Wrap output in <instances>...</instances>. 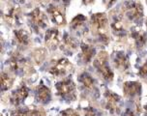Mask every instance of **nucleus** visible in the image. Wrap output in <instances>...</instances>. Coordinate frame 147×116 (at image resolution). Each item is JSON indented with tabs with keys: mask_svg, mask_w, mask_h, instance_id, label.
Returning <instances> with one entry per match:
<instances>
[{
	"mask_svg": "<svg viewBox=\"0 0 147 116\" xmlns=\"http://www.w3.org/2000/svg\"><path fill=\"white\" fill-rule=\"evenodd\" d=\"M37 2H40V3H46L47 1H49V0H36Z\"/></svg>",
	"mask_w": 147,
	"mask_h": 116,
	"instance_id": "nucleus-32",
	"label": "nucleus"
},
{
	"mask_svg": "<svg viewBox=\"0 0 147 116\" xmlns=\"http://www.w3.org/2000/svg\"><path fill=\"white\" fill-rule=\"evenodd\" d=\"M64 42H65V45L67 46V47H69L71 49H75L77 47V45H76V42L74 41V39L70 38L68 35H65V39H64Z\"/></svg>",
	"mask_w": 147,
	"mask_h": 116,
	"instance_id": "nucleus-24",
	"label": "nucleus"
},
{
	"mask_svg": "<svg viewBox=\"0 0 147 116\" xmlns=\"http://www.w3.org/2000/svg\"><path fill=\"white\" fill-rule=\"evenodd\" d=\"M81 49V57L85 63H88L93 58L94 53H95V49L88 44L81 43L80 45Z\"/></svg>",
	"mask_w": 147,
	"mask_h": 116,
	"instance_id": "nucleus-16",
	"label": "nucleus"
},
{
	"mask_svg": "<svg viewBox=\"0 0 147 116\" xmlns=\"http://www.w3.org/2000/svg\"><path fill=\"white\" fill-rule=\"evenodd\" d=\"M95 115H96L95 110H93L91 107L85 109V116H95Z\"/></svg>",
	"mask_w": 147,
	"mask_h": 116,
	"instance_id": "nucleus-27",
	"label": "nucleus"
},
{
	"mask_svg": "<svg viewBox=\"0 0 147 116\" xmlns=\"http://www.w3.org/2000/svg\"><path fill=\"white\" fill-rule=\"evenodd\" d=\"M72 69L73 65L71 64L69 60L66 59V58H62V59L58 60L56 64L51 68V73L53 76H62L66 75L67 73H69L70 71H72Z\"/></svg>",
	"mask_w": 147,
	"mask_h": 116,
	"instance_id": "nucleus-7",
	"label": "nucleus"
},
{
	"mask_svg": "<svg viewBox=\"0 0 147 116\" xmlns=\"http://www.w3.org/2000/svg\"><path fill=\"white\" fill-rule=\"evenodd\" d=\"M37 99L41 103H49L51 101V91L47 86H45L43 83H41L37 88Z\"/></svg>",
	"mask_w": 147,
	"mask_h": 116,
	"instance_id": "nucleus-15",
	"label": "nucleus"
},
{
	"mask_svg": "<svg viewBox=\"0 0 147 116\" xmlns=\"http://www.w3.org/2000/svg\"><path fill=\"white\" fill-rule=\"evenodd\" d=\"M115 2H116V0H104V3L107 8L111 7L112 5L115 3Z\"/></svg>",
	"mask_w": 147,
	"mask_h": 116,
	"instance_id": "nucleus-28",
	"label": "nucleus"
},
{
	"mask_svg": "<svg viewBox=\"0 0 147 116\" xmlns=\"http://www.w3.org/2000/svg\"><path fill=\"white\" fill-rule=\"evenodd\" d=\"M82 1H83V3H84L85 5H89V4L93 3L94 0H82Z\"/></svg>",
	"mask_w": 147,
	"mask_h": 116,
	"instance_id": "nucleus-29",
	"label": "nucleus"
},
{
	"mask_svg": "<svg viewBox=\"0 0 147 116\" xmlns=\"http://www.w3.org/2000/svg\"><path fill=\"white\" fill-rule=\"evenodd\" d=\"M86 22V18L82 15H78L77 17L73 20L72 23H71V28L73 29H78L80 27L81 25H83V23Z\"/></svg>",
	"mask_w": 147,
	"mask_h": 116,
	"instance_id": "nucleus-23",
	"label": "nucleus"
},
{
	"mask_svg": "<svg viewBox=\"0 0 147 116\" xmlns=\"http://www.w3.org/2000/svg\"><path fill=\"white\" fill-rule=\"evenodd\" d=\"M15 37L18 43L22 46H28L30 44V38L28 33L23 29H20V30L15 31Z\"/></svg>",
	"mask_w": 147,
	"mask_h": 116,
	"instance_id": "nucleus-18",
	"label": "nucleus"
},
{
	"mask_svg": "<svg viewBox=\"0 0 147 116\" xmlns=\"http://www.w3.org/2000/svg\"><path fill=\"white\" fill-rule=\"evenodd\" d=\"M49 13L51 16L52 20H53L57 25H65L66 24V18H65L64 15L62 14L61 11H60L57 7L51 5L49 8Z\"/></svg>",
	"mask_w": 147,
	"mask_h": 116,
	"instance_id": "nucleus-12",
	"label": "nucleus"
},
{
	"mask_svg": "<svg viewBox=\"0 0 147 116\" xmlns=\"http://www.w3.org/2000/svg\"><path fill=\"white\" fill-rule=\"evenodd\" d=\"M58 1H62L64 4H68L70 2V0H58Z\"/></svg>",
	"mask_w": 147,
	"mask_h": 116,
	"instance_id": "nucleus-31",
	"label": "nucleus"
},
{
	"mask_svg": "<svg viewBox=\"0 0 147 116\" xmlns=\"http://www.w3.org/2000/svg\"><path fill=\"white\" fill-rule=\"evenodd\" d=\"M141 90L140 84L136 81H129L124 84V93L127 97L134 98L136 96H138Z\"/></svg>",
	"mask_w": 147,
	"mask_h": 116,
	"instance_id": "nucleus-11",
	"label": "nucleus"
},
{
	"mask_svg": "<svg viewBox=\"0 0 147 116\" xmlns=\"http://www.w3.org/2000/svg\"><path fill=\"white\" fill-rule=\"evenodd\" d=\"M10 67L15 72L22 71L23 73H27L28 71L31 70V67L28 65V63L20 55H14V56L11 57V59H10Z\"/></svg>",
	"mask_w": 147,
	"mask_h": 116,
	"instance_id": "nucleus-8",
	"label": "nucleus"
},
{
	"mask_svg": "<svg viewBox=\"0 0 147 116\" xmlns=\"http://www.w3.org/2000/svg\"><path fill=\"white\" fill-rule=\"evenodd\" d=\"M56 89L62 98L67 100L76 99V85L71 80L60 81L56 84Z\"/></svg>",
	"mask_w": 147,
	"mask_h": 116,
	"instance_id": "nucleus-3",
	"label": "nucleus"
},
{
	"mask_svg": "<svg viewBox=\"0 0 147 116\" xmlns=\"http://www.w3.org/2000/svg\"><path fill=\"white\" fill-rule=\"evenodd\" d=\"M44 111L41 110H18L13 112L12 116H45Z\"/></svg>",
	"mask_w": 147,
	"mask_h": 116,
	"instance_id": "nucleus-21",
	"label": "nucleus"
},
{
	"mask_svg": "<svg viewBox=\"0 0 147 116\" xmlns=\"http://www.w3.org/2000/svg\"><path fill=\"white\" fill-rule=\"evenodd\" d=\"M94 65H95L96 69L98 72L103 76L105 80L111 81L113 78V73L109 69V65H107V52L101 51L96 57L95 61H94Z\"/></svg>",
	"mask_w": 147,
	"mask_h": 116,
	"instance_id": "nucleus-2",
	"label": "nucleus"
},
{
	"mask_svg": "<svg viewBox=\"0 0 147 116\" xmlns=\"http://www.w3.org/2000/svg\"><path fill=\"white\" fill-rule=\"evenodd\" d=\"M30 20L31 23L33 24V27L36 29L37 31H41L44 28L47 27L48 24V18L46 17V15L41 11L40 9L36 8L35 10H33L30 14Z\"/></svg>",
	"mask_w": 147,
	"mask_h": 116,
	"instance_id": "nucleus-6",
	"label": "nucleus"
},
{
	"mask_svg": "<svg viewBox=\"0 0 147 116\" xmlns=\"http://www.w3.org/2000/svg\"><path fill=\"white\" fill-rule=\"evenodd\" d=\"M28 88L26 86H22L20 88H18V90H16L14 93L12 94L11 97V101L13 104L15 105H18L20 103H22L23 100H24L26 97L28 96Z\"/></svg>",
	"mask_w": 147,
	"mask_h": 116,
	"instance_id": "nucleus-14",
	"label": "nucleus"
},
{
	"mask_svg": "<svg viewBox=\"0 0 147 116\" xmlns=\"http://www.w3.org/2000/svg\"><path fill=\"white\" fill-rule=\"evenodd\" d=\"M91 24L93 30L99 38L105 43L109 42V23L107 16L105 14H95L91 18Z\"/></svg>",
	"mask_w": 147,
	"mask_h": 116,
	"instance_id": "nucleus-1",
	"label": "nucleus"
},
{
	"mask_svg": "<svg viewBox=\"0 0 147 116\" xmlns=\"http://www.w3.org/2000/svg\"><path fill=\"white\" fill-rule=\"evenodd\" d=\"M125 13L127 17L132 20L138 22L143 17L142 5L138 2H130L125 6Z\"/></svg>",
	"mask_w": 147,
	"mask_h": 116,
	"instance_id": "nucleus-5",
	"label": "nucleus"
},
{
	"mask_svg": "<svg viewBox=\"0 0 147 116\" xmlns=\"http://www.w3.org/2000/svg\"><path fill=\"white\" fill-rule=\"evenodd\" d=\"M119 103H120V97L118 95L112 93L110 91L106 92V104L107 107L110 111H117L119 109Z\"/></svg>",
	"mask_w": 147,
	"mask_h": 116,
	"instance_id": "nucleus-10",
	"label": "nucleus"
},
{
	"mask_svg": "<svg viewBox=\"0 0 147 116\" xmlns=\"http://www.w3.org/2000/svg\"><path fill=\"white\" fill-rule=\"evenodd\" d=\"M60 43L59 32L57 29L51 28L47 31L46 34V45L51 49H55Z\"/></svg>",
	"mask_w": 147,
	"mask_h": 116,
	"instance_id": "nucleus-9",
	"label": "nucleus"
},
{
	"mask_svg": "<svg viewBox=\"0 0 147 116\" xmlns=\"http://www.w3.org/2000/svg\"><path fill=\"white\" fill-rule=\"evenodd\" d=\"M80 82L83 84V86L86 89H93L95 86V81L92 78V76L87 73H83L80 75Z\"/></svg>",
	"mask_w": 147,
	"mask_h": 116,
	"instance_id": "nucleus-20",
	"label": "nucleus"
},
{
	"mask_svg": "<svg viewBox=\"0 0 147 116\" xmlns=\"http://www.w3.org/2000/svg\"><path fill=\"white\" fill-rule=\"evenodd\" d=\"M111 28L114 33L117 35H124L125 34V26L122 18L119 17H115L113 18V22L111 23Z\"/></svg>",
	"mask_w": 147,
	"mask_h": 116,
	"instance_id": "nucleus-19",
	"label": "nucleus"
},
{
	"mask_svg": "<svg viewBox=\"0 0 147 116\" xmlns=\"http://www.w3.org/2000/svg\"><path fill=\"white\" fill-rule=\"evenodd\" d=\"M3 18L11 26L20 24V12L16 5H9L3 9Z\"/></svg>",
	"mask_w": 147,
	"mask_h": 116,
	"instance_id": "nucleus-4",
	"label": "nucleus"
},
{
	"mask_svg": "<svg viewBox=\"0 0 147 116\" xmlns=\"http://www.w3.org/2000/svg\"><path fill=\"white\" fill-rule=\"evenodd\" d=\"M124 116H134V113L131 111V110H127V111L125 112Z\"/></svg>",
	"mask_w": 147,
	"mask_h": 116,
	"instance_id": "nucleus-30",
	"label": "nucleus"
},
{
	"mask_svg": "<svg viewBox=\"0 0 147 116\" xmlns=\"http://www.w3.org/2000/svg\"><path fill=\"white\" fill-rule=\"evenodd\" d=\"M114 64L115 67L118 68L120 71H126L130 66L128 56L124 52H117L114 56Z\"/></svg>",
	"mask_w": 147,
	"mask_h": 116,
	"instance_id": "nucleus-13",
	"label": "nucleus"
},
{
	"mask_svg": "<svg viewBox=\"0 0 147 116\" xmlns=\"http://www.w3.org/2000/svg\"><path fill=\"white\" fill-rule=\"evenodd\" d=\"M61 116H80L78 114V112L74 109H66L61 113Z\"/></svg>",
	"mask_w": 147,
	"mask_h": 116,
	"instance_id": "nucleus-25",
	"label": "nucleus"
},
{
	"mask_svg": "<svg viewBox=\"0 0 147 116\" xmlns=\"http://www.w3.org/2000/svg\"><path fill=\"white\" fill-rule=\"evenodd\" d=\"M13 84V78L6 73H2L1 75V90L6 91Z\"/></svg>",
	"mask_w": 147,
	"mask_h": 116,
	"instance_id": "nucleus-22",
	"label": "nucleus"
},
{
	"mask_svg": "<svg viewBox=\"0 0 147 116\" xmlns=\"http://www.w3.org/2000/svg\"><path fill=\"white\" fill-rule=\"evenodd\" d=\"M138 75L143 76V78H145L147 76V61L144 65H142V67L140 69V72H138Z\"/></svg>",
	"mask_w": 147,
	"mask_h": 116,
	"instance_id": "nucleus-26",
	"label": "nucleus"
},
{
	"mask_svg": "<svg viewBox=\"0 0 147 116\" xmlns=\"http://www.w3.org/2000/svg\"><path fill=\"white\" fill-rule=\"evenodd\" d=\"M132 38L135 41L136 45L138 47H142L146 42V36L141 29L140 28H134L132 30Z\"/></svg>",
	"mask_w": 147,
	"mask_h": 116,
	"instance_id": "nucleus-17",
	"label": "nucleus"
}]
</instances>
